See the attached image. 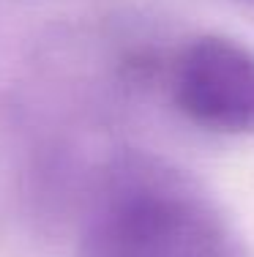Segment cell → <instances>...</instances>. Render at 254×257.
Returning a JSON list of instances; mask_svg holds the SVG:
<instances>
[{
	"instance_id": "cell-1",
	"label": "cell",
	"mask_w": 254,
	"mask_h": 257,
	"mask_svg": "<svg viewBox=\"0 0 254 257\" xmlns=\"http://www.w3.org/2000/svg\"><path fill=\"white\" fill-rule=\"evenodd\" d=\"M85 257H224L205 205L164 181L118 186L93 216Z\"/></svg>"
},
{
	"instance_id": "cell-2",
	"label": "cell",
	"mask_w": 254,
	"mask_h": 257,
	"mask_svg": "<svg viewBox=\"0 0 254 257\" xmlns=\"http://www.w3.org/2000/svg\"><path fill=\"white\" fill-rule=\"evenodd\" d=\"M175 101L189 120L221 134H254V52L221 36L191 41L178 58Z\"/></svg>"
},
{
	"instance_id": "cell-3",
	"label": "cell",
	"mask_w": 254,
	"mask_h": 257,
	"mask_svg": "<svg viewBox=\"0 0 254 257\" xmlns=\"http://www.w3.org/2000/svg\"><path fill=\"white\" fill-rule=\"evenodd\" d=\"M243 3H254V0H243Z\"/></svg>"
}]
</instances>
